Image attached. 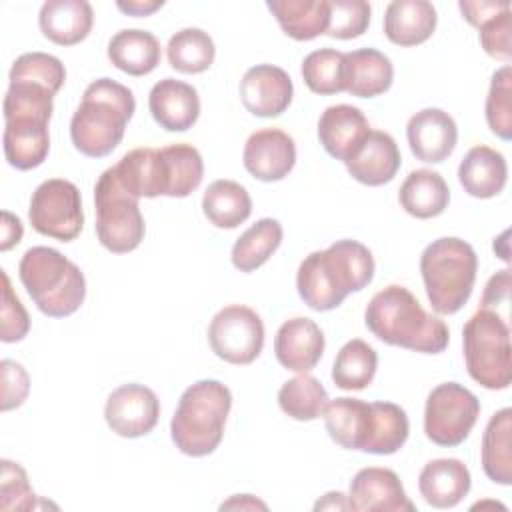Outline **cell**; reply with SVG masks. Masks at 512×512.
Instances as JSON below:
<instances>
[{
  "mask_svg": "<svg viewBox=\"0 0 512 512\" xmlns=\"http://www.w3.org/2000/svg\"><path fill=\"white\" fill-rule=\"evenodd\" d=\"M510 434H512V410L502 408L490 416L484 428L482 446H480L484 474L492 482L502 486L512 484Z\"/></svg>",
  "mask_w": 512,
  "mask_h": 512,
  "instance_id": "1f68e13d",
  "label": "cell"
},
{
  "mask_svg": "<svg viewBox=\"0 0 512 512\" xmlns=\"http://www.w3.org/2000/svg\"><path fill=\"white\" fill-rule=\"evenodd\" d=\"M0 508L2 510H30L36 504V494L30 488L26 470L8 458L0 462Z\"/></svg>",
  "mask_w": 512,
  "mask_h": 512,
  "instance_id": "b9f144b4",
  "label": "cell"
},
{
  "mask_svg": "<svg viewBox=\"0 0 512 512\" xmlns=\"http://www.w3.org/2000/svg\"><path fill=\"white\" fill-rule=\"evenodd\" d=\"M328 436L346 450L388 456L408 440L406 410L394 402H366L360 398L328 400L324 408Z\"/></svg>",
  "mask_w": 512,
  "mask_h": 512,
  "instance_id": "7a4b0ae2",
  "label": "cell"
},
{
  "mask_svg": "<svg viewBox=\"0 0 512 512\" xmlns=\"http://www.w3.org/2000/svg\"><path fill=\"white\" fill-rule=\"evenodd\" d=\"M478 272L474 248L456 238L444 236L430 242L420 256V274L430 306L438 314H456L468 302Z\"/></svg>",
  "mask_w": 512,
  "mask_h": 512,
  "instance_id": "52a82bcc",
  "label": "cell"
},
{
  "mask_svg": "<svg viewBox=\"0 0 512 512\" xmlns=\"http://www.w3.org/2000/svg\"><path fill=\"white\" fill-rule=\"evenodd\" d=\"M170 66L182 74L206 72L216 58V46L202 28H182L166 44Z\"/></svg>",
  "mask_w": 512,
  "mask_h": 512,
  "instance_id": "8d00e7d4",
  "label": "cell"
},
{
  "mask_svg": "<svg viewBox=\"0 0 512 512\" xmlns=\"http://www.w3.org/2000/svg\"><path fill=\"white\" fill-rule=\"evenodd\" d=\"M4 156L16 170L38 168L50 152L48 118L18 114L4 118Z\"/></svg>",
  "mask_w": 512,
  "mask_h": 512,
  "instance_id": "ac0fdd59",
  "label": "cell"
},
{
  "mask_svg": "<svg viewBox=\"0 0 512 512\" xmlns=\"http://www.w3.org/2000/svg\"><path fill=\"white\" fill-rule=\"evenodd\" d=\"M148 108L160 128L168 132H186L200 116V96L192 84L164 78L152 86Z\"/></svg>",
  "mask_w": 512,
  "mask_h": 512,
  "instance_id": "d6986e66",
  "label": "cell"
},
{
  "mask_svg": "<svg viewBox=\"0 0 512 512\" xmlns=\"http://www.w3.org/2000/svg\"><path fill=\"white\" fill-rule=\"evenodd\" d=\"M394 66L376 48H358L344 54V92L356 98H376L390 90Z\"/></svg>",
  "mask_w": 512,
  "mask_h": 512,
  "instance_id": "484cf974",
  "label": "cell"
},
{
  "mask_svg": "<svg viewBox=\"0 0 512 512\" xmlns=\"http://www.w3.org/2000/svg\"><path fill=\"white\" fill-rule=\"evenodd\" d=\"M96 236L112 254H126L144 240L146 224L138 206V198L126 192L112 166L106 168L94 186Z\"/></svg>",
  "mask_w": 512,
  "mask_h": 512,
  "instance_id": "9c48e42d",
  "label": "cell"
},
{
  "mask_svg": "<svg viewBox=\"0 0 512 512\" xmlns=\"http://www.w3.org/2000/svg\"><path fill=\"white\" fill-rule=\"evenodd\" d=\"M510 34H512V8L496 12L494 16H490L478 26V38L484 52L504 64H508L512 58Z\"/></svg>",
  "mask_w": 512,
  "mask_h": 512,
  "instance_id": "7bdbcfd3",
  "label": "cell"
},
{
  "mask_svg": "<svg viewBox=\"0 0 512 512\" xmlns=\"http://www.w3.org/2000/svg\"><path fill=\"white\" fill-rule=\"evenodd\" d=\"M508 290H510V270H500L496 272L484 288V296L480 302V308H490L492 304H496L498 300H506L508 298Z\"/></svg>",
  "mask_w": 512,
  "mask_h": 512,
  "instance_id": "7dc6e473",
  "label": "cell"
},
{
  "mask_svg": "<svg viewBox=\"0 0 512 512\" xmlns=\"http://www.w3.org/2000/svg\"><path fill=\"white\" fill-rule=\"evenodd\" d=\"M364 324L384 344L422 354H440L450 340L446 322L428 314L400 284H390L372 296L364 310Z\"/></svg>",
  "mask_w": 512,
  "mask_h": 512,
  "instance_id": "3957f363",
  "label": "cell"
},
{
  "mask_svg": "<svg viewBox=\"0 0 512 512\" xmlns=\"http://www.w3.org/2000/svg\"><path fill=\"white\" fill-rule=\"evenodd\" d=\"M294 84L288 72L274 64H256L240 80V100L244 108L260 118H276L288 110Z\"/></svg>",
  "mask_w": 512,
  "mask_h": 512,
  "instance_id": "9a60e30c",
  "label": "cell"
},
{
  "mask_svg": "<svg viewBox=\"0 0 512 512\" xmlns=\"http://www.w3.org/2000/svg\"><path fill=\"white\" fill-rule=\"evenodd\" d=\"M204 178V160L192 144H168L158 148L160 196L186 198Z\"/></svg>",
  "mask_w": 512,
  "mask_h": 512,
  "instance_id": "cb8c5ba5",
  "label": "cell"
},
{
  "mask_svg": "<svg viewBox=\"0 0 512 512\" xmlns=\"http://www.w3.org/2000/svg\"><path fill=\"white\" fill-rule=\"evenodd\" d=\"M402 164L396 140L382 130H370L356 154L346 162L348 174L366 186L388 184Z\"/></svg>",
  "mask_w": 512,
  "mask_h": 512,
  "instance_id": "7402d4cb",
  "label": "cell"
},
{
  "mask_svg": "<svg viewBox=\"0 0 512 512\" xmlns=\"http://www.w3.org/2000/svg\"><path fill=\"white\" fill-rule=\"evenodd\" d=\"M256 508L266 510L268 506L250 494H236L230 500L220 504V510H256Z\"/></svg>",
  "mask_w": 512,
  "mask_h": 512,
  "instance_id": "f907efd6",
  "label": "cell"
},
{
  "mask_svg": "<svg viewBox=\"0 0 512 512\" xmlns=\"http://www.w3.org/2000/svg\"><path fill=\"white\" fill-rule=\"evenodd\" d=\"M212 352L230 364H250L264 348L262 318L244 304L224 306L208 326Z\"/></svg>",
  "mask_w": 512,
  "mask_h": 512,
  "instance_id": "7c38bea8",
  "label": "cell"
},
{
  "mask_svg": "<svg viewBox=\"0 0 512 512\" xmlns=\"http://www.w3.org/2000/svg\"><path fill=\"white\" fill-rule=\"evenodd\" d=\"M232 408V392L220 380L190 384L170 420V436L176 448L192 458L212 454L224 436Z\"/></svg>",
  "mask_w": 512,
  "mask_h": 512,
  "instance_id": "5b68a950",
  "label": "cell"
},
{
  "mask_svg": "<svg viewBox=\"0 0 512 512\" xmlns=\"http://www.w3.org/2000/svg\"><path fill=\"white\" fill-rule=\"evenodd\" d=\"M472 476L458 458H436L424 464L418 476V490L432 508H454L470 492Z\"/></svg>",
  "mask_w": 512,
  "mask_h": 512,
  "instance_id": "603a6c76",
  "label": "cell"
},
{
  "mask_svg": "<svg viewBox=\"0 0 512 512\" xmlns=\"http://www.w3.org/2000/svg\"><path fill=\"white\" fill-rule=\"evenodd\" d=\"M266 8L292 40L308 42L328 30V0H268Z\"/></svg>",
  "mask_w": 512,
  "mask_h": 512,
  "instance_id": "f546056e",
  "label": "cell"
},
{
  "mask_svg": "<svg viewBox=\"0 0 512 512\" xmlns=\"http://www.w3.org/2000/svg\"><path fill=\"white\" fill-rule=\"evenodd\" d=\"M18 276L36 308L50 318L74 314L86 298L82 270L50 246H32L18 264Z\"/></svg>",
  "mask_w": 512,
  "mask_h": 512,
  "instance_id": "8992f818",
  "label": "cell"
},
{
  "mask_svg": "<svg viewBox=\"0 0 512 512\" xmlns=\"http://www.w3.org/2000/svg\"><path fill=\"white\" fill-rule=\"evenodd\" d=\"M2 328L0 338L2 342H20L30 330V316L22 306L20 298L14 294L10 286L8 274L2 270Z\"/></svg>",
  "mask_w": 512,
  "mask_h": 512,
  "instance_id": "ee69618b",
  "label": "cell"
},
{
  "mask_svg": "<svg viewBox=\"0 0 512 512\" xmlns=\"http://www.w3.org/2000/svg\"><path fill=\"white\" fill-rule=\"evenodd\" d=\"M464 362L470 378L488 388L504 390L512 380L510 326L496 310L478 308L462 328Z\"/></svg>",
  "mask_w": 512,
  "mask_h": 512,
  "instance_id": "ba28073f",
  "label": "cell"
},
{
  "mask_svg": "<svg viewBox=\"0 0 512 512\" xmlns=\"http://www.w3.org/2000/svg\"><path fill=\"white\" fill-rule=\"evenodd\" d=\"M324 334L320 326L306 318L296 316L280 324L274 338L276 360L292 372H310L324 354Z\"/></svg>",
  "mask_w": 512,
  "mask_h": 512,
  "instance_id": "ffe728a7",
  "label": "cell"
},
{
  "mask_svg": "<svg viewBox=\"0 0 512 512\" xmlns=\"http://www.w3.org/2000/svg\"><path fill=\"white\" fill-rule=\"evenodd\" d=\"M24 228L18 216H14L8 210H2V238H0V250L6 252L12 246H16L22 240Z\"/></svg>",
  "mask_w": 512,
  "mask_h": 512,
  "instance_id": "c3c4849f",
  "label": "cell"
},
{
  "mask_svg": "<svg viewBox=\"0 0 512 512\" xmlns=\"http://www.w3.org/2000/svg\"><path fill=\"white\" fill-rule=\"evenodd\" d=\"M348 510L354 512H414L398 474L390 468L368 466L354 474L348 486Z\"/></svg>",
  "mask_w": 512,
  "mask_h": 512,
  "instance_id": "5bb4252c",
  "label": "cell"
},
{
  "mask_svg": "<svg viewBox=\"0 0 512 512\" xmlns=\"http://www.w3.org/2000/svg\"><path fill=\"white\" fill-rule=\"evenodd\" d=\"M378 368L376 350L362 338L348 340L332 364V382L342 390H364L372 384Z\"/></svg>",
  "mask_w": 512,
  "mask_h": 512,
  "instance_id": "e575fe53",
  "label": "cell"
},
{
  "mask_svg": "<svg viewBox=\"0 0 512 512\" xmlns=\"http://www.w3.org/2000/svg\"><path fill=\"white\" fill-rule=\"evenodd\" d=\"M438 24V14L428 0H394L384 12V36L396 46L426 42Z\"/></svg>",
  "mask_w": 512,
  "mask_h": 512,
  "instance_id": "d4e9b609",
  "label": "cell"
},
{
  "mask_svg": "<svg viewBox=\"0 0 512 512\" xmlns=\"http://www.w3.org/2000/svg\"><path fill=\"white\" fill-rule=\"evenodd\" d=\"M398 200L404 212L426 220L440 216L450 202V188L436 170H412L398 190Z\"/></svg>",
  "mask_w": 512,
  "mask_h": 512,
  "instance_id": "f1b7e54d",
  "label": "cell"
},
{
  "mask_svg": "<svg viewBox=\"0 0 512 512\" xmlns=\"http://www.w3.org/2000/svg\"><path fill=\"white\" fill-rule=\"evenodd\" d=\"M164 6V0H128V2H116V8L128 16L140 18V16H150L156 10Z\"/></svg>",
  "mask_w": 512,
  "mask_h": 512,
  "instance_id": "681fc988",
  "label": "cell"
},
{
  "mask_svg": "<svg viewBox=\"0 0 512 512\" xmlns=\"http://www.w3.org/2000/svg\"><path fill=\"white\" fill-rule=\"evenodd\" d=\"M304 84L314 94H338L344 92V52L334 48L312 50L302 60Z\"/></svg>",
  "mask_w": 512,
  "mask_h": 512,
  "instance_id": "74e56055",
  "label": "cell"
},
{
  "mask_svg": "<svg viewBox=\"0 0 512 512\" xmlns=\"http://www.w3.org/2000/svg\"><path fill=\"white\" fill-rule=\"evenodd\" d=\"M370 134V124L364 112L350 104L328 106L318 120V138L324 150L340 160L348 162Z\"/></svg>",
  "mask_w": 512,
  "mask_h": 512,
  "instance_id": "44dd1931",
  "label": "cell"
},
{
  "mask_svg": "<svg viewBox=\"0 0 512 512\" xmlns=\"http://www.w3.org/2000/svg\"><path fill=\"white\" fill-rule=\"evenodd\" d=\"M134 110L136 100L128 86L112 78L90 82L70 120L74 148L88 158L108 156L122 142Z\"/></svg>",
  "mask_w": 512,
  "mask_h": 512,
  "instance_id": "277c9868",
  "label": "cell"
},
{
  "mask_svg": "<svg viewBox=\"0 0 512 512\" xmlns=\"http://www.w3.org/2000/svg\"><path fill=\"white\" fill-rule=\"evenodd\" d=\"M314 510H348V500L342 492H328L314 504Z\"/></svg>",
  "mask_w": 512,
  "mask_h": 512,
  "instance_id": "816d5d0a",
  "label": "cell"
},
{
  "mask_svg": "<svg viewBox=\"0 0 512 512\" xmlns=\"http://www.w3.org/2000/svg\"><path fill=\"white\" fill-rule=\"evenodd\" d=\"M244 168L260 182L286 178L296 164V144L280 128H262L248 136L242 152Z\"/></svg>",
  "mask_w": 512,
  "mask_h": 512,
  "instance_id": "2e32d148",
  "label": "cell"
},
{
  "mask_svg": "<svg viewBox=\"0 0 512 512\" xmlns=\"http://www.w3.org/2000/svg\"><path fill=\"white\" fill-rule=\"evenodd\" d=\"M94 24V12L86 0H48L38 14L42 34L58 46L82 42Z\"/></svg>",
  "mask_w": 512,
  "mask_h": 512,
  "instance_id": "83f0119b",
  "label": "cell"
},
{
  "mask_svg": "<svg viewBox=\"0 0 512 512\" xmlns=\"http://www.w3.org/2000/svg\"><path fill=\"white\" fill-rule=\"evenodd\" d=\"M10 78H22L32 80L38 84H44L58 92L64 86L66 80V68L64 64L46 52H26L20 54L10 68Z\"/></svg>",
  "mask_w": 512,
  "mask_h": 512,
  "instance_id": "60d3db41",
  "label": "cell"
},
{
  "mask_svg": "<svg viewBox=\"0 0 512 512\" xmlns=\"http://www.w3.org/2000/svg\"><path fill=\"white\" fill-rule=\"evenodd\" d=\"M480 416V400L458 382H442L426 398L424 432L438 446H458Z\"/></svg>",
  "mask_w": 512,
  "mask_h": 512,
  "instance_id": "30bf717a",
  "label": "cell"
},
{
  "mask_svg": "<svg viewBox=\"0 0 512 512\" xmlns=\"http://www.w3.org/2000/svg\"><path fill=\"white\" fill-rule=\"evenodd\" d=\"M458 8H460V12H462V18H464L470 26H476V28H478L484 20H488V18L494 16L496 12L510 8V2H486V0L470 2V0H462V2H458Z\"/></svg>",
  "mask_w": 512,
  "mask_h": 512,
  "instance_id": "bcb514c9",
  "label": "cell"
},
{
  "mask_svg": "<svg viewBox=\"0 0 512 512\" xmlns=\"http://www.w3.org/2000/svg\"><path fill=\"white\" fill-rule=\"evenodd\" d=\"M372 252L358 240H336L326 250L310 252L298 266L296 288L316 312L338 308L350 292H360L374 278Z\"/></svg>",
  "mask_w": 512,
  "mask_h": 512,
  "instance_id": "6da1fadb",
  "label": "cell"
},
{
  "mask_svg": "<svg viewBox=\"0 0 512 512\" xmlns=\"http://www.w3.org/2000/svg\"><path fill=\"white\" fill-rule=\"evenodd\" d=\"M28 220L42 236L60 242L74 240L84 226L78 186L64 178H50L38 184L30 198Z\"/></svg>",
  "mask_w": 512,
  "mask_h": 512,
  "instance_id": "8fae6325",
  "label": "cell"
},
{
  "mask_svg": "<svg viewBox=\"0 0 512 512\" xmlns=\"http://www.w3.org/2000/svg\"><path fill=\"white\" fill-rule=\"evenodd\" d=\"M330 22L326 36L336 40H352L362 36L370 26L372 8L364 0H328Z\"/></svg>",
  "mask_w": 512,
  "mask_h": 512,
  "instance_id": "ab89813d",
  "label": "cell"
},
{
  "mask_svg": "<svg viewBox=\"0 0 512 512\" xmlns=\"http://www.w3.org/2000/svg\"><path fill=\"white\" fill-rule=\"evenodd\" d=\"M458 180L464 192L474 198L486 200L498 196L508 180L504 154L484 144L472 146L458 166Z\"/></svg>",
  "mask_w": 512,
  "mask_h": 512,
  "instance_id": "4316f807",
  "label": "cell"
},
{
  "mask_svg": "<svg viewBox=\"0 0 512 512\" xmlns=\"http://www.w3.org/2000/svg\"><path fill=\"white\" fill-rule=\"evenodd\" d=\"M108 60L124 74L146 76L160 64V42L148 30H120L108 42Z\"/></svg>",
  "mask_w": 512,
  "mask_h": 512,
  "instance_id": "4dcf8cb0",
  "label": "cell"
},
{
  "mask_svg": "<svg viewBox=\"0 0 512 512\" xmlns=\"http://www.w3.org/2000/svg\"><path fill=\"white\" fill-rule=\"evenodd\" d=\"M328 392L320 384L318 378L302 372L290 380H286L278 390V406L280 410L300 422L316 420L324 414L328 404Z\"/></svg>",
  "mask_w": 512,
  "mask_h": 512,
  "instance_id": "d590c367",
  "label": "cell"
},
{
  "mask_svg": "<svg viewBox=\"0 0 512 512\" xmlns=\"http://www.w3.org/2000/svg\"><path fill=\"white\" fill-rule=\"evenodd\" d=\"M0 372H2V412H8L24 404L30 390V378L22 364L8 358L0 362Z\"/></svg>",
  "mask_w": 512,
  "mask_h": 512,
  "instance_id": "f6af8a7d",
  "label": "cell"
},
{
  "mask_svg": "<svg viewBox=\"0 0 512 512\" xmlns=\"http://www.w3.org/2000/svg\"><path fill=\"white\" fill-rule=\"evenodd\" d=\"M160 418V400L152 388L130 382L118 386L104 406L108 428L122 438H140L152 432Z\"/></svg>",
  "mask_w": 512,
  "mask_h": 512,
  "instance_id": "4fadbf2b",
  "label": "cell"
},
{
  "mask_svg": "<svg viewBox=\"0 0 512 512\" xmlns=\"http://www.w3.org/2000/svg\"><path fill=\"white\" fill-rule=\"evenodd\" d=\"M410 152L420 162H444L456 148L458 126L442 108H422L406 124Z\"/></svg>",
  "mask_w": 512,
  "mask_h": 512,
  "instance_id": "e0dca14e",
  "label": "cell"
},
{
  "mask_svg": "<svg viewBox=\"0 0 512 512\" xmlns=\"http://www.w3.org/2000/svg\"><path fill=\"white\" fill-rule=\"evenodd\" d=\"M512 70L504 64L492 74L488 96H486V122L492 134L502 140L512 136Z\"/></svg>",
  "mask_w": 512,
  "mask_h": 512,
  "instance_id": "f35d334b",
  "label": "cell"
},
{
  "mask_svg": "<svg viewBox=\"0 0 512 512\" xmlns=\"http://www.w3.org/2000/svg\"><path fill=\"white\" fill-rule=\"evenodd\" d=\"M282 224L276 218H260L232 246L230 260L240 272H254L278 250L282 244Z\"/></svg>",
  "mask_w": 512,
  "mask_h": 512,
  "instance_id": "836d02e7",
  "label": "cell"
},
{
  "mask_svg": "<svg viewBox=\"0 0 512 512\" xmlns=\"http://www.w3.org/2000/svg\"><path fill=\"white\" fill-rule=\"evenodd\" d=\"M202 212L216 228H236L252 214L248 190L234 180H214L202 196Z\"/></svg>",
  "mask_w": 512,
  "mask_h": 512,
  "instance_id": "d6a6232c",
  "label": "cell"
}]
</instances>
